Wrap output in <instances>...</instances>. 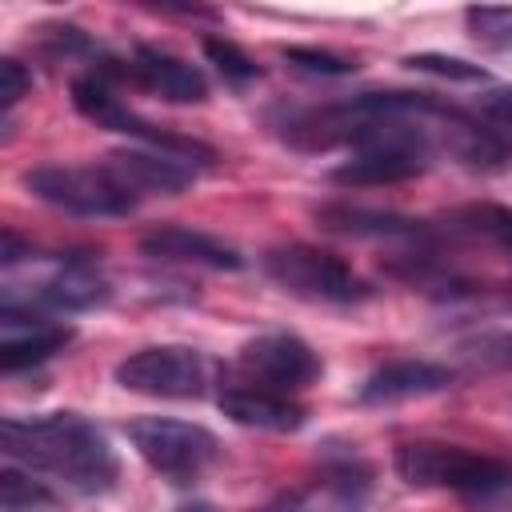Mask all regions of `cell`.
<instances>
[{
	"instance_id": "1",
	"label": "cell",
	"mask_w": 512,
	"mask_h": 512,
	"mask_svg": "<svg viewBox=\"0 0 512 512\" xmlns=\"http://www.w3.org/2000/svg\"><path fill=\"white\" fill-rule=\"evenodd\" d=\"M0 448L8 460L56 476L72 492L96 496L108 492L120 476V460L108 436L84 420L80 412H48V416H8L0 424Z\"/></svg>"
},
{
	"instance_id": "2",
	"label": "cell",
	"mask_w": 512,
	"mask_h": 512,
	"mask_svg": "<svg viewBox=\"0 0 512 512\" xmlns=\"http://www.w3.org/2000/svg\"><path fill=\"white\" fill-rule=\"evenodd\" d=\"M396 476L408 488H444L464 496H488L512 480V472L492 456L456 444H428V440L396 448Z\"/></svg>"
},
{
	"instance_id": "3",
	"label": "cell",
	"mask_w": 512,
	"mask_h": 512,
	"mask_svg": "<svg viewBox=\"0 0 512 512\" xmlns=\"http://www.w3.org/2000/svg\"><path fill=\"white\" fill-rule=\"evenodd\" d=\"M24 184L36 200L72 216H128L136 208V196L112 176L108 164H40L24 176Z\"/></svg>"
},
{
	"instance_id": "4",
	"label": "cell",
	"mask_w": 512,
	"mask_h": 512,
	"mask_svg": "<svg viewBox=\"0 0 512 512\" xmlns=\"http://www.w3.org/2000/svg\"><path fill=\"white\" fill-rule=\"evenodd\" d=\"M264 272L300 300L312 304H356L368 296V284L332 252L312 244H280L264 252Z\"/></svg>"
},
{
	"instance_id": "5",
	"label": "cell",
	"mask_w": 512,
	"mask_h": 512,
	"mask_svg": "<svg viewBox=\"0 0 512 512\" xmlns=\"http://www.w3.org/2000/svg\"><path fill=\"white\" fill-rule=\"evenodd\" d=\"M128 436L136 452L148 460V468H156L172 484H192L220 456V440L208 428L188 424V420L144 416L128 424Z\"/></svg>"
},
{
	"instance_id": "6",
	"label": "cell",
	"mask_w": 512,
	"mask_h": 512,
	"mask_svg": "<svg viewBox=\"0 0 512 512\" xmlns=\"http://www.w3.org/2000/svg\"><path fill=\"white\" fill-rule=\"evenodd\" d=\"M72 104H76L92 124H100V128H108V132H124V136H132V140H144V144L156 148V152H168V156H180V160H196V164H208V160L216 156L208 144H200V140H192V136H180V132H168V128H160V124L136 116V112L104 84L100 72H88V76H76V80H72Z\"/></svg>"
},
{
	"instance_id": "7",
	"label": "cell",
	"mask_w": 512,
	"mask_h": 512,
	"mask_svg": "<svg viewBox=\"0 0 512 512\" xmlns=\"http://www.w3.org/2000/svg\"><path fill=\"white\" fill-rule=\"evenodd\" d=\"M204 380H208L204 356L196 348H184V344L140 348L116 364L120 388L140 392V396H156V400H196L204 392Z\"/></svg>"
},
{
	"instance_id": "8",
	"label": "cell",
	"mask_w": 512,
	"mask_h": 512,
	"mask_svg": "<svg viewBox=\"0 0 512 512\" xmlns=\"http://www.w3.org/2000/svg\"><path fill=\"white\" fill-rule=\"evenodd\" d=\"M240 368L248 372V384L268 392H300L320 376L316 352L292 336V332H264L240 348Z\"/></svg>"
},
{
	"instance_id": "9",
	"label": "cell",
	"mask_w": 512,
	"mask_h": 512,
	"mask_svg": "<svg viewBox=\"0 0 512 512\" xmlns=\"http://www.w3.org/2000/svg\"><path fill=\"white\" fill-rule=\"evenodd\" d=\"M68 340H72V328L68 324L24 316L16 304L4 300V308H0V368L4 372L32 368V364L56 356Z\"/></svg>"
},
{
	"instance_id": "10",
	"label": "cell",
	"mask_w": 512,
	"mask_h": 512,
	"mask_svg": "<svg viewBox=\"0 0 512 512\" xmlns=\"http://www.w3.org/2000/svg\"><path fill=\"white\" fill-rule=\"evenodd\" d=\"M140 88L164 96V100H176V104H200L208 100V80L200 68H192L188 60L156 48V44H140L124 68Z\"/></svg>"
},
{
	"instance_id": "11",
	"label": "cell",
	"mask_w": 512,
	"mask_h": 512,
	"mask_svg": "<svg viewBox=\"0 0 512 512\" xmlns=\"http://www.w3.org/2000/svg\"><path fill=\"white\" fill-rule=\"evenodd\" d=\"M112 168V176L140 200L148 192H160V196H176L192 184V164L180 160V156H168V152H156V148H120L104 160Z\"/></svg>"
},
{
	"instance_id": "12",
	"label": "cell",
	"mask_w": 512,
	"mask_h": 512,
	"mask_svg": "<svg viewBox=\"0 0 512 512\" xmlns=\"http://www.w3.org/2000/svg\"><path fill=\"white\" fill-rule=\"evenodd\" d=\"M144 256L152 260H168V264H204V268H240V252L208 232H196V228H180V224H164V228H152L144 240H140Z\"/></svg>"
},
{
	"instance_id": "13",
	"label": "cell",
	"mask_w": 512,
	"mask_h": 512,
	"mask_svg": "<svg viewBox=\"0 0 512 512\" xmlns=\"http://www.w3.org/2000/svg\"><path fill=\"white\" fill-rule=\"evenodd\" d=\"M452 384V372L432 364V360H392L376 368L360 384V404H396V400H416L432 396Z\"/></svg>"
},
{
	"instance_id": "14",
	"label": "cell",
	"mask_w": 512,
	"mask_h": 512,
	"mask_svg": "<svg viewBox=\"0 0 512 512\" xmlns=\"http://www.w3.org/2000/svg\"><path fill=\"white\" fill-rule=\"evenodd\" d=\"M220 412L244 428H264V432H296L304 424V408L288 400L284 392H268L256 384H232L220 392Z\"/></svg>"
},
{
	"instance_id": "15",
	"label": "cell",
	"mask_w": 512,
	"mask_h": 512,
	"mask_svg": "<svg viewBox=\"0 0 512 512\" xmlns=\"http://www.w3.org/2000/svg\"><path fill=\"white\" fill-rule=\"evenodd\" d=\"M40 300L52 304V308H64V312H88L96 304L108 300V280L100 276V268L84 256H72L64 260L40 288Z\"/></svg>"
},
{
	"instance_id": "16",
	"label": "cell",
	"mask_w": 512,
	"mask_h": 512,
	"mask_svg": "<svg viewBox=\"0 0 512 512\" xmlns=\"http://www.w3.org/2000/svg\"><path fill=\"white\" fill-rule=\"evenodd\" d=\"M316 220H320L328 232H344V236H412V240L424 236V224H420V220H408V216H396V212L348 208V204L320 208Z\"/></svg>"
},
{
	"instance_id": "17",
	"label": "cell",
	"mask_w": 512,
	"mask_h": 512,
	"mask_svg": "<svg viewBox=\"0 0 512 512\" xmlns=\"http://www.w3.org/2000/svg\"><path fill=\"white\" fill-rule=\"evenodd\" d=\"M456 224H460L464 232L484 236V240H492L496 248L512 252V212H508V208H496V204H472V208H464V212L456 216Z\"/></svg>"
},
{
	"instance_id": "18",
	"label": "cell",
	"mask_w": 512,
	"mask_h": 512,
	"mask_svg": "<svg viewBox=\"0 0 512 512\" xmlns=\"http://www.w3.org/2000/svg\"><path fill=\"white\" fill-rule=\"evenodd\" d=\"M464 24H468L476 44H484L492 52L512 48V8H468Z\"/></svg>"
},
{
	"instance_id": "19",
	"label": "cell",
	"mask_w": 512,
	"mask_h": 512,
	"mask_svg": "<svg viewBox=\"0 0 512 512\" xmlns=\"http://www.w3.org/2000/svg\"><path fill=\"white\" fill-rule=\"evenodd\" d=\"M204 56H208V60L216 64V72H220L224 80H232V84H248V80L260 76V68L252 64V56H248L240 44L224 40V36H204Z\"/></svg>"
},
{
	"instance_id": "20",
	"label": "cell",
	"mask_w": 512,
	"mask_h": 512,
	"mask_svg": "<svg viewBox=\"0 0 512 512\" xmlns=\"http://www.w3.org/2000/svg\"><path fill=\"white\" fill-rule=\"evenodd\" d=\"M48 500H52V492L40 480H32L16 468L0 472V508L4 512H28L32 504H48Z\"/></svg>"
},
{
	"instance_id": "21",
	"label": "cell",
	"mask_w": 512,
	"mask_h": 512,
	"mask_svg": "<svg viewBox=\"0 0 512 512\" xmlns=\"http://www.w3.org/2000/svg\"><path fill=\"white\" fill-rule=\"evenodd\" d=\"M288 64L304 68V72H316V76H348L356 72V60L348 56H336V52H324V48H304V44H288L280 48Z\"/></svg>"
},
{
	"instance_id": "22",
	"label": "cell",
	"mask_w": 512,
	"mask_h": 512,
	"mask_svg": "<svg viewBox=\"0 0 512 512\" xmlns=\"http://www.w3.org/2000/svg\"><path fill=\"white\" fill-rule=\"evenodd\" d=\"M404 68L412 72H428V76H444V80H484L488 72L480 64H468V60H456V56H440V52H420V56H408Z\"/></svg>"
},
{
	"instance_id": "23",
	"label": "cell",
	"mask_w": 512,
	"mask_h": 512,
	"mask_svg": "<svg viewBox=\"0 0 512 512\" xmlns=\"http://www.w3.org/2000/svg\"><path fill=\"white\" fill-rule=\"evenodd\" d=\"M28 84H32L28 68H24L20 60L4 56V60H0V108H12V104L28 92Z\"/></svg>"
},
{
	"instance_id": "24",
	"label": "cell",
	"mask_w": 512,
	"mask_h": 512,
	"mask_svg": "<svg viewBox=\"0 0 512 512\" xmlns=\"http://www.w3.org/2000/svg\"><path fill=\"white\" fill-rule=\"evenodd\" d=\"M480 116L512 136V88H492L488 96H480Z\"/></svg>"
},
{
	"instance_id": "25",
	"label": "cell",
	"mask_w": 512,
	"mask_h": 512,
	"mask_svg": "<svg viewBox=\"0 0 512 512\" xmlns=\"http://www.w3.org/2000/svg\"><path fill=\"white\" fill-rule=\"evenodd\" d=\"M180 512H216V508H212V504H184Z\"/></svg>"
}]
</instances>
